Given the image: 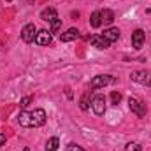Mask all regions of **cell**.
I'll return each instance as SVG.
<instances>
[{
    "instance_id": "20",
    "label": "cell",
    "mask_w": 151,
    "mask_h": 151,
    "mask_svg": "<svg viewBox=\"0 0 151 151\" xmlns=\"http://www.w3.org/2000/svg\"><path fill=\"white\" fill-rule=\"evenodd\" d=\"M32 100H34L32 97H23V99H21V102H19V106H21V107H27Z\"/></svg>"
},
{
    "instance_id": "19",
    "label": "cell",
    "mask_w": 151,
    "mask_h": 151,
    "mask_svg": "<svg viewBox=\"0 0 151 151\" xmlns=\"http://www.w3.org/2000/svg\"><path fill=\"white\" fill-rule=\"evenodd\" d=\"M141 144H137V142H128L127 146H125V151H141Z\"/></svg>"
},
{
    "instance_id": "25",
    "label": "cell",
    "mask_w": 151,
    "mask_h": 151,
    "mask_svg": "<svg viewBox=\"0 0 151 151\" xmlns=\"http://www.w3.org/2000/svg\"><path fill=\"white\" fill-rule=\"evenodd\" d=\"M28 2H32V0H28Z\"/></svg>"
},
{
    "instance_id": "16",
    "label": "cell",
    "mask_w": 151,
    "mask_h": 151,
    "mask_svg": "<svg viewBox=\"0 0 151 151\" xmlns=\"http://www.w3.org/2000/svg\"><path fill=\"white\" fill-rule=\"evenodd\" d=\"M90 95H91V90H90V91H86V93L81 97V100H79V107H81L83 111H86V109L90 107V106H88V104H90Z\"/></svg>"
},
{
    "instance_id": "14",
    "label": "cell",
    "mask_w": 151,
    "mask_h": 151,
    "mask_svg": "<svg viewBox=\"0 0 151 151\" xmlns=\"http://www.w3.org/2000/svg\"><path fill=\"white\" fill-rule=\"evenodd\" d=\"M90 25H91L93 28H99V27L102 25V18H100V11H95V12L91 14V18H90Z\"/></svg>"
},
{
    "instance_id": "2",
    "label": "cell",
    "mask_w": 151,
    "mask_h": 151,
    "mask_svg": "<svg viewBox=\"0 0 151 151\" xmlns=\"http://www.w3.org/2000/svg\"><path fill=\"white\" fill-rule=\"evenodd\" d=\"M128 107H130V111L132 113H135L139 118H142V116H146V104L142 102V100H139V99H135V97H130L128 99Z\"/></svg>"
},
{
    "instance_id": "22",
    "label": "cell",
    "mask_w": 151,
    "mask_h": 151,
    "mask_svg": "<svg viewBox=\"0 0 151 151\" xmlns=\"http://www.w3.org/2000/svg\"><path fill=\"white\" fill-rule=\"evenodd\" d=\"M4 144H5V135L0 132V146H4Z\"/></svg>"
},
{
    "instance_id": "1",
    "label": "cell",
    "mask_w": 151,
    "mask_h": 151,
    "mask_svg": "<svg viewBox=\"0 0 151 151\" xmlns=\"http://www.w3.org/2000/svg\"><path fill=\"white\" fill-rule=\"evenodd\" d=\"M47 116L44 109H34V111H21L18 116V121L21 127H42L46 123Z\"/></svg>"
},
{
    "instance_id": "3",
    "label": "cell",
    "mask_w": 151,
    "mask_h": 151,
    "mask_svg": "<svg viewBox=\"0 0 151 151\" xmlns=\"http://www.w3.org/2000/svg\"><path fill=\"white\" fill-rule=\"evenodd\" d=\"M91 109L97 116H104V113H106V97L100 95V93L95 95L91 99Z\"/></svg>"
},
{
    "instance_id": "18",
    "label": "cell",
    "mask_w": 151,
    "mask_h": 151,
    "mask_svg": "<svg viewBox=\"0 0 151 151\" xmlns=\"http://www.w3.org/2000/svg\"><path fill=\"white\" fill-rule=\"evenodd\" d=\"M119 102H121V93L119 91H113L111 93V104L113 106H118Z\"/></svg>"
},
{
    "instance_id": "8",
    "label": "cell",
    "mask_w": 151,
    "mask_h": 151,
    "mask_svg": "<svg viewBox=\"0 0 151 151\" xmlns=\"http://www.w3.org/2000/svg\"><path fill=\"white\" fill-rule=\"evenodd\" d=\"M51 40H53L51 32H47V30H39L37 32L35 42H37L39 46H47V44H51Z\"/></svg>"
},
{
    "instance_id": "4",
    "label": "cell",
    "mask_w": 151,
    "mask_h": 151,
    "mask_svg": "<svg viewBox=\"0 0 151 151\" xmlns=\"http://www.w3.org/2000/svg\"><path fill=\"white\" fill-rule=\"evenodd\" d=\"M37 37V27L34 25V23H28V25H25L23 27V30H21V39H23V42H27V44H30V42H34Z\"/></svg>"
},
{
    "instance_id": "24",
    "label": "cell",
    "mask_w": 151,
    "mask_h": 151,
    "mask_svg": "<svg viewBox=\"0 0 151 151\" xmlns=\"http://www.w3.org/2000/svg\"><path fill=\"white\" fill-rule=\"evenodd\" d=\"M7 2H12V0H7Z\"/></svg>"
},
{
    "instance_id": "11",
    "label": "cell",
    "mask_w": 151,
    "mask_h": 151,
    "mask_svg": "<svg viewBox=\"0 0 151 151\" xmlns=\"http://www.w3.org/2000/svg\"><path fill=\"white\" fill-rule=\"evenodd\" d=\"M56 18H58V14H56V9H55V7H47V9H44V11L40 12V19H42V21L53 23Z\"/></svg>"
},
{
    "instance_id": "23",
    "label": "cell",
    "mask_w": 151,
    "mask_h": 151,
    "mask_svg": "<svg viewBox=\"0 0 151 151\" xmlns=\"http://www.w3.org/2000/svg\"><path fill=\"white\" fill-rule=\"evenodd\" d=\"M23 151H30V150H28V148H25V150H23Z\"/></svg>"
},
{
    "instance_id": "17",
    "label": "cell",
    "mask_w": 151,
    "mask_h": 151,
    "mask_svg": "<svg viewBox=\"0 0 151 151\" xmlns=\"http://www.w3.org/2000/svg\"><path fill=\"white\" fill-rule=\"evenodd\" d=\"M60 28H62V19H58V18H56V19L51 23V30H49V32H51V35H53V34H56Z\"/></svg>"
},
{
    "instance_id": "12",
    "label": "cell",
    "mask_w": 151,
    "mask_h": 151,
    "mask_svg": "<svg viewBox=\"0 0 151 151\" xmlns=\"http://www.w3.org/2000/svg\"><path fill=\"white\" fill-rule=\"evenodd\" d=\"M79 30L77 28H69L65 34H62L60 35V39H62V42H72V40H76V39H79Z\"/></svg>"
},
{
    "instance_id": "7",
    "label": "cell",
    "mask_w": 151,
    "mask_h": 151,
    "mask_svg": "<svg viewBox=\"0 0 151 151\" xmlns=\"http://www.w3.org/2000/svg\"><path fill=\"white\" fill-rule=\"evenodd\" d=\"M135 83H141V84H146V86H151V76L146 72V70H137L130 76Z\"/></svg>"
},
{
    "instance_id": "15",
    "label": "cell",
    "mask_w": 151,
    "mask_h": 151,
    "mask_svg": "<svg viewBox=\"0 0 151 151\" xmlns=\"http://www.w3.org/2000/svg\"><path fill=\"white\" fill-rule=\"evenodd\" d=\"M58 146H60V139H58V137H51V139H47V142H46V151H56Z\"/></svg>"
},
{
    "instance_id": "6",
    "label": "cell",
    "mask_w": 151,
    "mask_h": 151,
    "mask_svg": "<svg viewBox=\"0 0 151 151\" xmlns=\"http://www.w3.org/2000/svg\"><path fill=\"white\" fill-rule=\"evenodd\" d=\"M144 42H146V34H144V30L137 28V30L132 34V46H134L135 49H141Z\"/></svg>"
},
{
    "instance_id": "13",
    "label": "cell",
    "mask_w": 151,
    "mask_h": 151,
    "mask_svg": "<svg viewBox=\"0 0 151 151\" xmlns=\"http://www.w3.org/2000/svg\"><path fill=\"white\" fill-rule=\"evenodd\" d=\"M100 18H102V23L111 25L114 21V12L111 9H104V11H100Z\"/></svg>"
},
{
    "instance_id": "10",
    "label": "cell",
    "mask_w": 151,
    "mask_h": 151,
    "mask_svg": "<svg viewBox=\"0 0 151 151\" xmlns=\"http://www.w3.org/2000/svg\"><path fill=\"white\" fill-rule=\"evenodd\" d=\"M121 35V32H119V28H116V27H111V28H107V30H104V34H102V37L106 39V40H109V42H116L118 39Z\"/></svg>"
},
{
    "instance_id": "9",
    "label": "cell",
    "mask_w": 151,
    "mask_h": 151,
    "mask_svg": "<svg viewBox=\"0 0 151 151\" xmlns=\"http://www.w3.org/2000/svg\"><path fill=\"white\" fill-rule=\"evenodd\" d=\"M90 42H91V46L97 47V49H107L109 44H111L109 40H106L102 35H91V37H90Z\"/></svg>"
},
{
    "instance_id": "21",
    "label": "cell",
    "mask_w": 151,
    "mask_h": 151,
    "mask_svg": "<svg viewBox=\"0 0 151 151\" xmlns=\"http://www.w3.org/2000/svg\"><path fill=\"white\" fill-rule=\"evenodd\" d=\"M67 151H86V150H83V148L77 146V144H69V146H67Z\"/></svg>"
},
{
    "instance_id": "5",
    "label": "cell",
    "mask_w": 151,
    "mask_h": 151,
    "mask_svg": "<svg viewBox=\"0 0 151 151\" xmlns=\"http://www.w3.org/2000/svg\"><path fill=\"white\" fill-rule=\"evenodd\" d=\"M114 79L111 77V76L107 74H100V76H95L93 79H91V88L93 90H100V88H104V86H107V84H111Z\"/></svg>"
}]
</instances>
